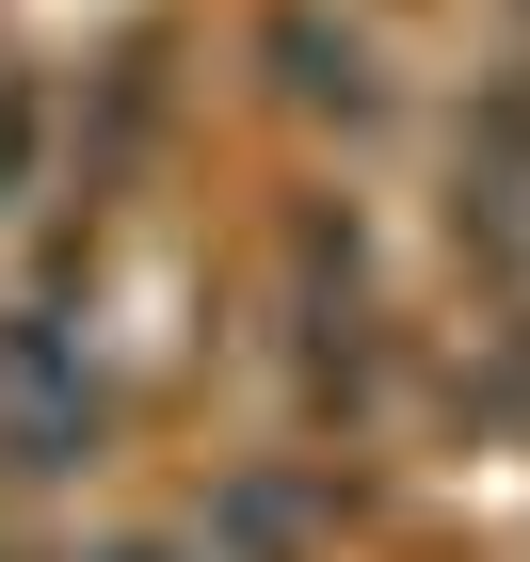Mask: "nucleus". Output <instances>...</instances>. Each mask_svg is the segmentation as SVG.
I'll use <instances>...</instances> for the list:
<instances>
[{
  "mask_svg": "<svg viewBox=\"0 0 530 562\" xmlns=\"http://www.w3.org/2000/svg\"><path fill=\"white\" fill-rule=\"evenodd\" d=\"M258 65H273V97H290L306 130H386V65H370V33H353L338 0H273Z\"/></svg>",
  "mask_w": 530,
  "mask_h": 562,
  "instance_id": "f257e3e1",
  "label": "nucleus"
}]
</instances>
